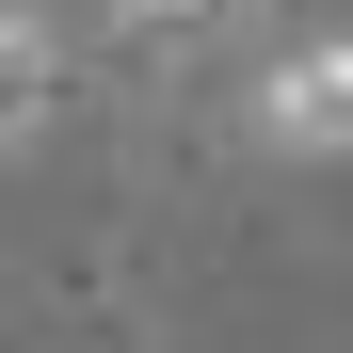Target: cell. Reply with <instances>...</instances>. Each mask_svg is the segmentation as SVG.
Returning a JSON list of instances; mask_svg holds the SVG:
<instances>
[{
    "label": "cell",
    "instance_id": "6da1fadb",
    "mask_svg": "<svg viewBox=\"0 0 353 353\" xmlns=\"http://www.w3.org/2000/svg\"><path fill=\"white\" fill-rule=\"evenodd\" d=\"M257 145H273V161H353V32L257 65Z\"/></svg>",
    "mask_w": 353,
    "mask_h": 353
},
{
    "label": "cell",
    "instance_id": "7a4b0ae2",
    "mask_svg": "<svg viewBox=\"0 0 353 353\" xmlns=\"http://www.w3.org/2000/svg\"><path fill=\"white\" fill-rule=\"evenodd\" d=\"M48 112H65V32L32 0H0V145H32Z\"/></svg>",
    "mask_w": 353,
    "mask_h": 353
},
{
    "label": "cell",
    "instance_id": "3957f363",
    "mask_svg": "<svg viewBox=\"0 0 353 353\" xmlns=\"http://www.w3.org/2000/svg\"><path fill=\"white\" fill-rule=\"evenodd\" d=\"M112 17H129V48H193V32L241 17V0H112Z\"/></svg>",
    "mask_w": 353,
    "mask_h": 353
}]
</instances>
